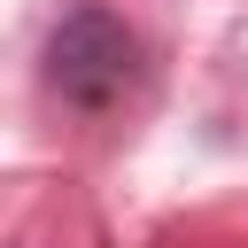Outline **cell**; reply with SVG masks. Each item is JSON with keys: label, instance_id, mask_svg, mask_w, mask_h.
Masks as SVG:
<instances>
[{"label": "cell", "instance_id": "1", "mask_svg": "<svg viewBox=\"0 0 248 248\" xmlns=\"http://www.w3.org/2000/svg\"><path fill=\"white\" fill-rule=\"evenodd\" d=\"M39 78L62 108L78 116H101L116 108L132 85H140V31L108 8H70L54 31H46V54H39Z\"/></svg>", "mask_w": 248, "mask_h": 248}]
</instances>
